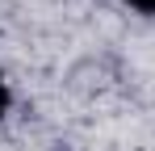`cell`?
<instances>
[{"instance_id": "6da1fadb", "label": "cell", "mask_w": 155, "mask_h": 151, "mask_svg": "<svg viewBox=\"0 0 155 151\" xmlns=\"http://www.w3.org/2000/svg\"><path fill=\"white\" fill-rule=\"evenodd\" d=\"M8 105H13V92H8V84H4V76H0V122H4Z\"/></svg>"}, {"instance_id": "7a4b0ae2", "label": "cell", "mask_w": 155, "mask_h": 151, "mask_svg": "<svg viewBox=\"0 0 155 151\" xmlns=\"http://www.w3.org/2000/svg\"><path fill=\"white\" fill-rule=\"evenodd\" d=\"M130 8H138V13H147V17H155V0H126Z\"/></svg>"}]
</instances>
